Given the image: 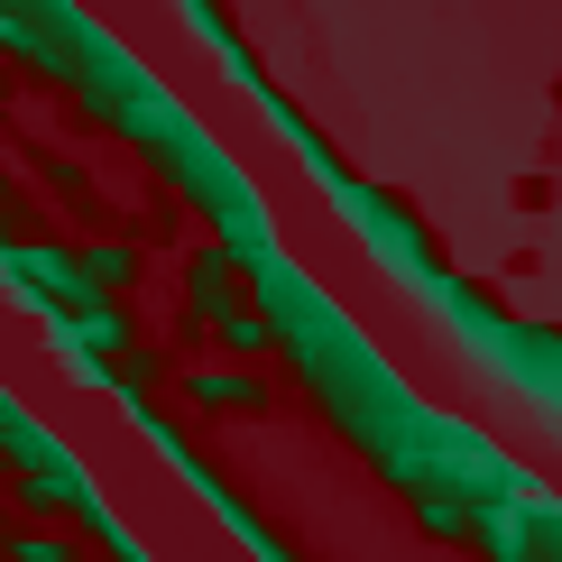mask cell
<instances>
[{"mask_svg": "<svg viewBox=\"0 0 562 562\" xmlns=\"http://www.w3.org/2000/svg\"><path fill=\"white\" fill-rule=\"evenodd\" d=\"M19 507H29V517H102V507H92V488L75 480V461H37V471H19Z\"/></svg>", "mask_w": 562, "mask_h": 562, "instance_id": "6da1fadb", "label": "cell"}, {"mask_svg": "<svg viewBox=\"0 0 562 562\" xmlns=\"http://www.w3.org/2000/svg\"><path fill=\"white\" fill-rule=\"evenodd\" d=\"M184 286H194V314H213V323H222V314H231V295H240V259H231V249H203Z\"/></svg>", "mask_w": 562, "mask_h": 562, "instance_id": "7a4b0ae2", "label": "cell"}, {"mask_svg": "<svg viewBox=\"0 0 562 562\" xmlns=\"http://www.w3.org/2000/svg\"><path fill=\"white\" fill-rule=\"evenodd\" d=\"M259 379H249V369H203V379H194V406H259Z\"/></svg>", "mask_w": 562, "mask_h": 562, "instance_id": "3957f363", "label": "cell"}, {"mask_svg": "<svg viewBox=\"0 0 562 562\" xmlns=\"http://www.w3.org/2000/svg\"><path fill=\"white\" fill-rule=\"evenodd\" d=\"M0 562H75V535H46V526H19V535H0Z\"/></svg>", "mask_w": 562, "mask_h": 562, "instance_id": "277c9868", "label": "cell"}, {"mask_svg": "<svg viewBox=\"0 0 562 562\" xmlns=\"http://www.w3.org/2000/svg\"><path fill=\"white\" fill-rule=\"evenodd\" d=\"M83 277H92V295L130 286V277H138V249H130V240H102V249H83Z\"/></svg>", "mask_w": 562, "mask_h": 562, "instance_id": "5b68a950", "label": "cell"}, {"mask_svg": "<svg viewBox=\"0 0 562 562\" xmlns=\"http://www.w3.org/2000/svg\"><path fill=\"white\" fill-rule=\"evenodd\" d=\"M222 341H231V350H268V341H277V323H268V314H240V304H231V314H222Z\"/></svg>", "mask_w": 562, "mask_h": 562, "instance_id": "8992f818", "label": "cell"}]
</instances>
